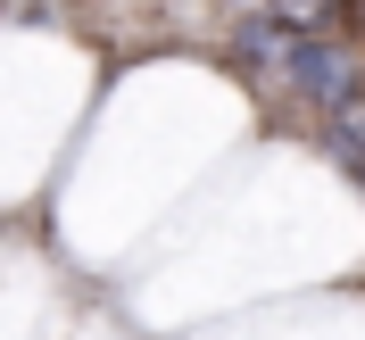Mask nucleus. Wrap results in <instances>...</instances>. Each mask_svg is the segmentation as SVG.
<instances>
[{
	"label": "nucleus",
	"instance_id": "2",
	"mask_svg": "<svg viewBox=\"0 0 365 340\" xmlns=\"http://www.w3.org/2000/svg\"><path fill=\"white\" fill-rule=\"evenodd\" d=\"M291 42H299V25L282 17V9H241L225 34V58L241 75H257V83H274V75L291 67Z\"/></svg>",
	"mask_w": 365,
	"mask_h": 340
},
{
	"label": "nucleus",
	"instance_id": "3",
	"mask_svg": "<svg viewBox=\"0 0 365 340\" xmlns=\"http://www.w3.org/2000/svg\"><path fill=\"white\" fill-rule=\"evenodd\" d=\"M250 9H257V0H250Z\"/></svg>",
	"mask_w": 365,
	"mask_h": 340
},
{
	"label": "nucleus",
	"instance_id": "1",
	"mask_svg": "<svg viewBox=\"0 0 365 340\" xmlns=\"http://www.w3.org/2000/svg\"><path fill=\"white\" fill-rule=\"evenodd\" d=\"M282 83H291L307 108H324V116L365 108V100H357V91H365V58H357V42H332V34H316V25H299Z\"/></svg>",
	"mask_w": 365,
	"mask_h": 340
}]
</instances>
